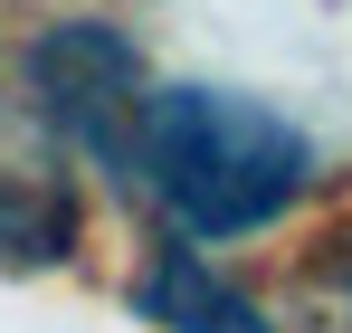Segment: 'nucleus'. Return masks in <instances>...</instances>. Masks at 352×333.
Masks as SVG:
<instances>
[{"mask_svg":"<svg viewBox=\"0 0 352 333\" xmlns=\"http://www.w3.org/2000/svg\"><path fill=\"white\" fill-rule=\"evenodd\" d=\"M67 238H76V210H67L58 191H38V181H0V257L38 267V257H67Z\"/></svg>","mask_w":352,"mask_h":333,"instance_id":"20e7f679","label":"nucleus"},{"mask_svg":"<svg viewBox=\"0 0 352 333\" xmlns=\"http://www.w3.org/2000/svg\"><path fill=\"white\" fill-rule=\"evenodd\" d=\"M29 96H38V124L76 143V153H96V162L133 181V114H143V57L124 29L105 19H67L48 29L38 48H29Z\"/></svg>","mask_w":352,"mask_h":333,"instance_id":"f03ea898","label":"nucleus"},{"mask_svg":"<svg viewBox=\"0 0 352 333\" xmlns=\"http://www.w3.org/2000/svg\"><path fill=\"white\" fill-rule=\"evenodd\" d=\"M133 181L181 219V238H248L305 191V133L229 86H162L133 114Z\"/></svg>","mask_w":352,"mask_h":333,"instance_id":"f257e3e1","label":"nucleus"},{"mask_svg":"<svg viewBox=\"0 0 352 333\" xmlns=\"http://www.w3.org/2000/svg\"><path fill=\"white\" fill-rule=\"evenodd\" d=\"M143 314L172 324V333H267V314H257L229 277H210L200 248H162V267L143 277Z\"/></svg>","mask_w":352,"mask_h":333,"instance_id":"7ed1b4c3","label":"nucleus"}]
</instances>
